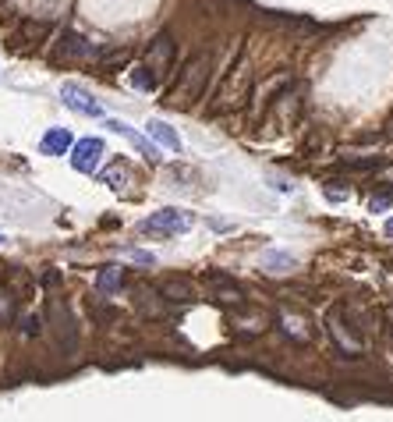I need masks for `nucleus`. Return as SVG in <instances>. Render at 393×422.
Listing matches in <instances>:
<instances>
[{"label":"nucleus","instance_id":"f257e3e1","mask_svg":"<svg viewBox=\"0 0 393 422\" xmlns=\"http://www.w3.org/2000/svg\"><path fill=\"white\" fill-rule=\"evenodd\" d=\"M206 78H209V57L188 61V68L181 71V82L170 89V100H167V103H170V107H188L192 100H199Z\"/></svg>","mask_w":393,"mask_h":422},{"label":"nucleus","instance_id":"f03ea898","mask_svg":"<svg viewBox=\"0 0 393 422\" xmlns=\"http://www.w3.org/2000/svg\"><path fill=\"white\" fill-rule=\"evenodd\" d=\"M188 228H192V213H184V209H160L142 224V231L153 235H184Z\"/></svg>","mask_w":393,"mask_h":422},{"label":"nucleus","instance_id":"7ed1b4c3","mask_svg":"<svg viewBox=\"0 0 393 422\" xmlns=\"http://www.w3.org/2000/svg\"><path fill=\"white\" fill-rule=\"evenodd\" d=\"M50 327H54V334H57V341L71 351L75 348V341H78V334H75V320H71V312H68V305L61 302V298H54L50 302Z\"/></svg>","mask_w":393,"mask_h":422},{"label":"nucleus","instance_id":"20e7f679","mask_svg":"<svg viewBox=\"0 0 393 422\" xmlns=\"http://www.w3.org/2000/svg\"><path fill=\"white\" fill-rule=\"evenodd\" d=\"M170 64H174V43H170V36H167V33H160V36L149 43V50H146V68L160 78Z\"/></svg>","mask_w":393,"mask_h":422},{"label":"nucleus","instance_id":"39448f33","mask_svg":"<svg viewBox=\"0 0 393 422\" xmlns=\"http://www.w3.org/2000/svg\"><path fill=\"white\" fill-rule=\"evenodd\" d=\"M61 100H64V107H71V110H78V114H86V117H103V107H100L82 86H75V82H64V86H61Z\"/></svg>","mask_w":393,"mask_h":422},{"label":"nucleus","instance_id":"423d86ee","mask_svg":"<svg viewBox=\"0 0 393 422\" xmlns=\"http://www.w3.org/2000/svg\"><path fill=\"white\" fill-rule=\"evenodd\" d=\"M100 156H103V142H100V139H82V142H75V149H71V167H75L78 174H93L96 163H100Z\"/></svg>","mask_w":393,"mask_h":422},{"label":"nucleus","instance_id":"0eeeda50","mask_svg":"<svg viewBox=\"0 0 393 422\" xmlns=\"http://www.w3.org/2000/svg\"><path fill=\"white\" fill-rule=\"evenodd\" d=\"M40 149H43L47 156H64V153L71 149V131H64V128H50V131L43 135Z\"/></svg>","mask_w":393,"mask_h":422},{"label":"nucleus","instance_id":"6e6552de","mask_svg":"<svg viewBox=\"0 0 393 422\" xmlns=\"http://www.w3.org/2000/svg\"><path fill=\"white\" fill-rule=\"evenodd\" d=\"M149 135H153L160 146H167V149L181 153V139H177V131H174L167 121H149Z\"/></svg>","mask_w":393,"mask_h":422},{"label":"nucleus","instance_id":"1a4fd4ad","mask_svg":"<svg viewBox=\"0 0 393 422\" xmlns=\"http://www.w3.org/2000/svg\"><path fill=\"white\" fill-rule=\"evenodd\" d=\"M160 295H163L167 302H192V284L181 281V277H170V281L160 284Z\"/></svg>","mask_w":393,"mask_h":422},{"label":"nucleus","instance_id":"9d476101","mask_svg":"<svg viewBox=\"0 0 393 422\" xmlns=\"http://www.w3.org/2000/svg\"><path fill=\"white\" fill-rule=\"evenodd\" d=\"M107 128H110V131H117V135H124V139H131V142H135V146H139V149H142L149 160H156V149H153V146H149V142H146V139H142L135 128H128L124 121H107Z\"/></svg>","mask_w":393,"mask_h":422},{"label":"nucleus","instance_id":"9b49d317","mask_svg":"<svg viewBox=\"0 0 393 422\" xmlns=\"http://www.w3.org/2000/svg\"><path fill=\"white\" fill-rule=\"evenodd\" d=\"M121 281H124V274H121V270H114V266H110V270H103V274H100V277H96V288H100V291H103V295H114V291H117V288H121Z\"/></svg>","mask_w":393,"mask_h":422},{"label":"nucleus","instance_id":"f8f14e48","mask_svg":"<svg viewBox=\"0 0 393 422\" xmlns=\"http://www.w3.org/2000/svg\"><path fill=\"white\" fill-rule=\"evenodd\" d=\"M64 54H71V57H93V47L82 36H68L64 40Z\"/></svg>","mask_w":393,"mask_h":422},{"label":"nucleus","instance_id":"ddd939ff","mask_svg":"<svg viewBox=\"0 0 393 422\" xmlns=\"http://www.w3.org/2000/svg\"><path fill=\"white\" fill-rule=\"evenodd\" d=\"M131 86H135V89H146V93H149V89H156V75H153V71H149V68L142 64V68H135V71H131Z\"/></svg>","mask_w":393,"mask_h":422},{"label":"nucleus","instance_id":"4468645a","mask_svg":"<svg viewBox=\"0 0 393 422\" xmlns=\"http://www.w3.org/2000/svg\"><path fill=\"white\" fill-rule=\"evenodd\" d=\"M15 320V298L0 288V323H11Z\"/></svg>","mask_w":393,"mask_h":422},{"label":"nucleus","instance_id":"2eb2a0df","mask_svg":"<svg viewBox=\"0 0 393 422\" xmlns=\"http://www.w3.org/2000/svg\"><path fill=\"white\" fill-rule=\"evenodd\" d=\"M262 263L266 266H273V270H291L294 263H291V256H280V252H266L262 256Z\"/></svg>","mask_w":393,"mask_h":422},{"label":"nucleus","instance_id":"dca6fc26","mask_svg":"<svg viewBox=\"0 0 393 422\" xmlns=\"http://www.w3.org/2000/svg\"><path fill=\"white\" fill-rule=\"evenodd\" d=\"M386 235H389V238H393V221H389V228H386Z\"/></svg>","mask_w":393,"mask_h":422}]
</instances>
